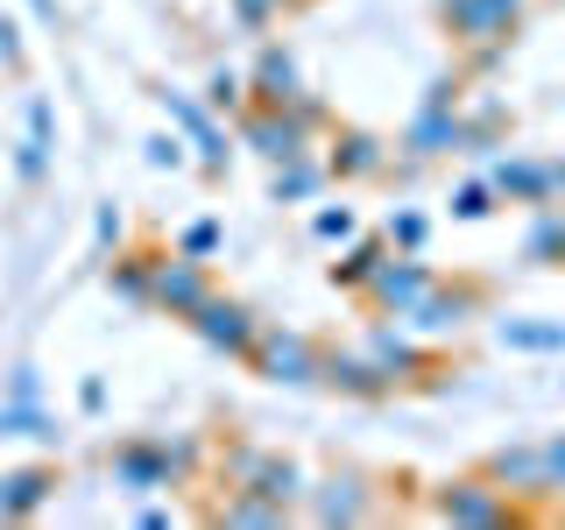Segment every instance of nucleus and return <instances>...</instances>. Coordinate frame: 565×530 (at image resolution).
Listing matches in <instances>:
<instances>
[{
    "instance_id": "29",
    "label": "nucleus",
    "mask_w": 565,
    "mask_h": 530,
    "mask_svg": "<svg viewBox=\"0 0 565 530\" xmlns=\"http://www.w3.org/2000/svg\"><path fill=\"white\" fill-rule=\"evenodd\" d=\"M382 241L396 247V255H424V247H431V212H417V205H388Z\"/></svg>"
},
{
    "instance_id": "24",
    "label": "nucleus",
    "mask_w": 565,
    "mask_h": 530,
    "mask_svg": "<svg viewBox=\"0 0 565 530\" xmlns=\"http://www.w3.org/2000/svg\"><path fill=\"white\" fill-rule=\"evenodd\" d=\"M494 340L509 353H565V318H494Z\"/></svg>"
},
{
    "instance_id": "35",
    "label": "nucleus",
    "mask_w": 565,
    "mask_h": 530,
    "mask_svg": "<svg viewBox=\"0 0 565 530\" xmlns=\"http://www.w3.org/2000/svg\"><path fill=\"white\" fill-rule=\"evenodd\" d=\"M141 163H149V170H184V163H191L184 135H177V128H163V135H149V141H141Z\"/></svg>"
},
{
    "instance_id": "14",
    "label": "nucleus",
    "mask_w": 565,
    "mask_h": 530,
    "mask_svg": "<svg viewBox=\"0 0 565 530\" xmlns=\"http://www.w3.org/2000/svg\"><path fill=\"white\" fill-rule=\"evenodd\" d=\"M388 170V141L375 128H332L326 135V177L332 184H367Z\"/></svg>"
},
{
    "instance_id": "10",
    "label": "nucleus",
    "mask_w": 565,
    "mask_h": 530,
    "mask_svg": "<svg viewBox=\"0 0 565 530\" xmlns=\"http://www.w3.org/2000/svg\"><path fill=\"white\" fill-rule=\"evenodd\" d=\"M438 283V269L424 255H388L375 276H367V290H361V305L375 311V318H411L417 311V297Z\"/></svg>"
},
{
    "instance_id": "11",
    "label": "nucleus",
    "mask_w": 565,
    "mask_h": 530,
    "mask_svg": "<svg viewBox=\"0 0 565 530\" xmlns=\"http://www.w3.org/2000/svg\"><path fill=\"white\" fill-rule=\"evenodd\" d=\"M212 290H220V283H212V262H191V255H170V247H163V262H156V290H149V311H163V318H177V326H184V318L199 311Z\"/></svg>"
},
{
    "instance_id": "9",
    "label": "nucleus",
    "mask_w": 565,
    "mask_h": 530,
    "mask_svg": "<svg viewBox=\"0 0 565 530\" xmlns=\"http://www.w3.org/2000/svg\"><path fill=\"white\" fill-rule=\"evenodd\" d=\"M184 326L199 332L212 353H226V361H247V347H255V332H262V311L241 305V297H226V290H212L205 305L184 318Z\"/></svg>"
},
{
    "instance_id": "27",
    "label": "nucleus",
    "mask_w": 565,
    "mask_h": 530,
    "mask_svg": "<svg viewBox=\"0 0 565 530\" xmlns=\"http://www.w3.org/2000/svg\"><path fill=\"white\" fill-rule=\"evenodd\" d=\"M305 481H311V474L297 467L290 453H262V467H255V481H247V488L269 495V502H282V509H297V502H305Z\"/></svg>"
},
{
    "instance_id": "23",
    "label": "nucleus",
    "mask_w": 565,
    "mask_h": 530,
    "mask_svg": "<svg viewBox=\"0 0 565 530\" xmlns=\"http://www.w3.org/2000/svg\"><path fill=\"white\" fill-rule=\"evenodd\" d=\"M523 262L530 269H565V205H530Z\"/></svg>"
},
{
    "instance_id": "36",
    "label": "nucleus",
    "mask_w": 565,
    "mask_h": 530,
    "mask_svg": "<svg viewBox=\"0 0 565 530\" xmlns=\"http://www.w3.org/2000/svg\"><path fill=\"white\" fill-rule=\"evenodd\" d=\"M22 141H43V149H57V106H50L43 93H29V106H22Z\"/></svg>"
},
{
    "instance_id": "4",
    "label": "nucleus",
    "mask_w": 565,
    "mask_h": 530,
    "mask_svg": "<svg viewBox=\"0 0 565 530\" xmlns=\"http://www.w3.org/2000/svg\"><path fill=\"white\" fill-rule=\"evenodd\" d=\"M481 311H488V283H481V276H459V283L438 276L431 290L417 297V311L403 318V326H411L417 340H459V332H467Z\"/></svg>"
},
{
    "instance_id": "30",
    "label": "nucleus",
    "mask_w": 565,
    "mask_h": 530,
    "mask_svg": "<svg viewBox=\"0 0 565 530\" xmlns=\"http://www.w3.org/2000/svg\"><path fill=\"white\" fill-rule=\"evenodd\" d=\"M199 99L226 120V114H241V106H247V78H241L234 64H212V78H205V93H199Z\"/></svg>"
},
{
    "instance_id": "13",
    "label": "nucleus",
    "mask_w": 565,
    "mask_h": 530,
    "mask_svg": "<svg viewBox=\"0 0 565 530\" xmlns=\"http://www.w3.org/2000/svg\"><path fill=\"white\" fill-rule=\"evenodd\" d=\"M305 509L311 523H367L375 517V495H367V474H353V467H340V474H326V481H305Z\"/></svg>"
},
{
    "instance_id": "46",
    "label": "nucleus",
    "mask_w": 565,
    "mask_h": 530,
    "mask_svg": "<svg viewBox=\"0 0 565 530\" xmlns=\"http://www.w3.org/2000/svg\"><path fill=\"white\" fill-rule=\"evenodd\" d=\"M135 523H141V530H170L177 517H170V509H163V502H141V517H135Z\"/></svg>"
},
{
    "instance_id": "25",
    "label": "nucleus",
    "mask_w": 565,
    "mask_h": 530,
    "mask_svg": "<svg viewBox=\"0 0 565 530\" xmlns=\"http://www.w3.org/2000/svg\"><path fill=\"white\" fill-rule=\"evenodd\" d=\"M282 517H290V509L269 502V495H255V488H226V502L212 509V523H234V530H282Z\"/></svg>"
},
{
    "instance_id": "1",
    "label": "nucleus",
    "mask_w": 565,
    "mask_h": 530,
    "mask_svg": "<svg viewBox=\"0 0 565 530\" xmlns=\"http://www.w3.org/2000/svg\"><path fill=\"white\" fill-rule=\"evenodd\" d=\"M361 353L382 368L396 389H446V361H438L431 347L417 340L403 318H375V326L361 332Z\"/></svg>"
},
{
    "instance_id": "34",
    "label": "nucleus",
    "mask_w": 565,
    "mask_h": 530,
    "mask_svg": "<svg viewBox=\"0 0 565 530\" xmlns=\"http://www.w3.org/2000/svg\"><path fill=\"white\" fill-rule=\"evenodd\" d=\"M163 459H170V474H177V488H184V481H191V474H199V467H205V438H199V432H170V438H163Z\"/></svg>"
},
{
    "instance_id": "6",
    "label": "nucleus",
    "mask_w": 565,
    "mask_h": 530,
    "mask_svg": "<svg viewBox=\"0 0 565 530\" xmlns=\"http://www.w3.org/2000/svg\"><path fill=\"white\" fill-rule=\"evenodd\" d=\"M234 141L276 170V163H290V156H311L318 135L290 114V106H241V114H234Z\"/></svg>"
},
{
    "instance_id": "22",
    "label": "nucleus",
    "mask_w": 565,
    "mask_h": 530,
    "mask_svg": "<svg viewBox=\"0 0 565 530\" xmlns=\"http://www.w3.org/2000/svg\"><path fill=\"white\" fill-rule=\"evenodd\" d=\"M326 156H290V163H276L269 170V205H311V199H326Z\"/></svg>"
},
{
    "instance_id": "40",
    "label": "nucleus",
    "mask_w": 565,
    "mask_h": 530,
    "mask_svg": "<svg viewBox=\"0 0 565 530\" xmlns=\"http://www.w3.org/2000/svg\"><path fill=\"white\" fill-rule=\"evenodd\" d=\"M226 8H234V22H241V29H255V35L282 22V8H276V0H226Z\"/></svg>"
},
{
    "instance_id": "39",
    "label": "nucleus",
    "mask_w": 565,
    "mask_h": 530,
    "mask_svg": "<svg viewBox=\"0 0 565 530\" xmlns=\"http://www.w3.org/2000/svg\"><path fill=\"white\" fill-rule=\"evenodd\" d=\"M537 453H544V495H565V432L537 438Z\"/></svg>"
},
{
    "instance_id": "42",
    "label": "nucleus",
    "mask_w": 565,
    "mask_h": 530,
    "mask_svg": "<svg viewBox=\"0 0 565 530\" xmlns=\"http://www.w3.org/2000/svg\"><path fill=\"white\" fill-rule=\"evenodd\" d=\"M290 114H297V120H305V128H311V135H332V106H326V99H318V93H297V99H290Z\"/></svg>"
},
{
    "instance_id": "20",
    "label": "nucleus",
    "mask_w": 565,
    "mask_h": 530,
    "mask_svg": "<svg viewBox=\"0 0 565 530\" xmlns=\"http://www.w3.org/2000/svg\"><path fill=\"white\" fill-rule=\"evenodd\" d=\"M481 474L502 495H516V502H523V495H544V453L537 446H494L481 459Z\"/></svg>"
},
{
    "instance_id": "43",
    "label": "nucleus",
    "mask_w": 565,
    "mask_h": 530,
    "mask_svg": "<svg viewBox=\"0 0 565 530\" xmlns=\"http://www.w3.org/2000/svg\"><path fill=\"white\" fill-rule=\"evenodd\" d=\"M78 411H85V417L106 411V375H85V382H78Z\"/></svg>"
},
{
    "instance_id": "45",
    "label": "nucleus",
    "mask_w": 565,
    "mask_h": 530,
    "mask_svg": "<svg viewBox=\"0 0 565 530\" xmlns=\"http://www.w3.org/2000/svg\"><path fill=\"white\" fill-rule=\"evenodd\" d=\"M544 191H552V205H565V156H544Z\"/></svg>"
},
{
    "instance_id": "28",
    "label": "nucleus",
    "mask_w": 565,
    "mask_h": 530,
    "mask_svg": "<svg viewBox=\"0 0 565 530\" xmlns=\"http://www.w3.org/2000/svg\"><path fill=\"white\" fill-rule=\"evenodd\" d=\"M459 128H467V149H459V156H481V149H494V141L509 135V106L494 99V93H481L473 106L459 99Z\"/></svg>"
},
{
    "instance_id": "26",
    "label": "nucleus",
    "mask_w": 565,
    "mask_h": 530,
    "mask_svg": "<svg viewBox=\"0 0 565 530\" xmlns=\"http://www.w3.org/2000/svg\"><path fill=\"white\" fill-rule=\"evenodd\" d=\"M0 438H43V446H57V417L43 411V396H0Z\"/></svg>"
},
{
    "instance_id": "49",
    "label": "nucleus",
    "mask_w": 565,
    "mask_h": 530,
    "mask_svg": "<svg viewBox=\"0 0 565 530\" xmlns=\"http://www.w3.org/2000/svg\"><path fill=\"white\" fill-rule=\"evenodd\" d=\"M0 523H8V517H0Z\"/></svg>"
},
{
    "instance_id": "18",
    "label": "nucleus",
    "mask_w": 565,
    "mask_h": 530,
    "mask_svg": "<svg viewBox=\"0 0 565 530\" xmlns=\"http://www.w3.org/2000/svg\"><path fill=\"white\" fill-rule=\"evenodd\" d=\"M388 255H396V247H388L382 234H353V241H340V255L326 262V283H332V290H347V297H361L367 276H375Z\"/></svg>"
},
{
    "instance_id": "7",
    "label": "nucleus",
    "mask_w": 565,
    "mask_h": 530,
    "mask_svg": "<svg viewBox=\"0 0 565 530\" xmlns=\"http://www.w3.org/2000/svg\"><path fill=\"white\" fill-rule=\"evenodd\" d=\"M523 14H530V0H438V29H446L459 50L516 43Z\"/></svg>"
},
{
    "instance_id": "32",
    "label": "nucleus",
    "mask_w": 565,
    "mask_h": 530,
    "mask_svg": "<svg viewBox=\"0 0 565 530\" xmlns=\"http://www.w3.org/2000/svg\"><path fill=\"white\" fill-rule=\"evenodd\" d=\"M494 205H502V199H494V184H488V177H467V184H452V220H494Z\"/></svg>"
},
{
    "instance_id": "21",
    "label": "nucleus",
    "mask_w": 565,
    "mask_h": 530,
    "mask_svg": "<svg viewBox=\"0 0 565 530\" xmlns=\"http://www.w3.org/2000/svg\"><path fill=\"white\" fill-rule=\"evenodd\" d=\"M156 262H163V247H114V269H106V290H114L120 305L149 311V290H156Z\"/></svg>"
},
{
    "instance_id": "12",
    "label": "nucleus",
    "mask_w": 565,
    "mask_h": 530,
    "mask_svg": "<svg viewBox=\"0 0 565 530\" xmlns=\"http://www.w3.org/2000/svg\"><path fill=\"white\" fill-rule=\"evenodd\" d=\"M106 474H114L120 495H156V488H177L170 459H163V432H135L106 453Z\"/></svg>"
},
{
    "instance_id": "15",
    "label": "nucleus",
    "mask_w": 565,
    "mask_h": 530,
    "mask_svg": "<svg viewBox=\"0 0 565 530\" xmlns=\"http://www.w3.org/2000/svg\"><path fill=\"white\" fill-rule=\"evenodd\" d=\"M318 382L340 389V396H353V403H382V396H396V382H388L361 347H326V353H318Z\"/></svg>"
},
{
    "instance_id": "2",
    "label": "nucleus",
    "mask_w": 565,
    "mask_h": 530,
    "mask_svg": "<svg viewBox=\"0 0 565 530\" xmlns=\"http://www.w3.org/2000/svg\"><path fill=\"white\" fill-rule=\"evenodd\" d=\"M431 517L452 530H509L516 523V495H502L488 474H452L431 488Z\"/></svg>"
},
{
    "instance_id": "33",
    "label": "nucleus",
    "mask_w": 565,
    "mask_h": 530,
    "mask_svg": "<svg viewBox=\"0 0 565 530\" xmlns=\"http://www.w3.org/2000/svg\"><path fill=\"white\" fill-rule=\"evenodd\" d=\"M353 234H361V212H353V205H318V212H311V241L340 247V241H353Z\"/></svg>"
},
{
    "instance_id": "19",
    "label": "nucleus",
    "mask_w": 565,
    "mask_h": 530,
    "mask_svg": "<svg viewBox=\"0 0 565 530\" xmlns=\"http://www.w3.org/2000/svg\"><path fill=\"white\" fill-rule=\"evenodd\" d=\"M488 184L502 205H552V191H544V156H494L488 163Z\"/></svg>"
},
{
    "instance_id": "16",
    "label": "nucleus",
    "mask_w": 565,
    "mask_h": 530,
    "mask_svg": "<svg viewBox=\"0 0 565 530\" xmlns=\"http://www.w3.org/2000/svg\"><path fill=\"white\" fill-rule=\"evenodd\" d=\"M50 495H57V467H50V459L8 467V474H0V517L29 523V517H43V509H50Z\"/></svg>"
},
{
    "instance_id": "44",
    "label": "nucleus",
    "mask_w": 565,
    "mask_h": 530,
    "mask_svg": "<svg viewBox=\"0 0 565 530\" xmlns=\"http://www.w3.org/2000/svg\"><path fill=\"white\" fill-rule=\"evenodd\" d=\"M8 396H43V375H35V368L22 361V368L8 375Z\"/></svg>"
},
{
    "instance_id": "17",
    "label": "nucleus",
    "mask_w": 565,
    "mask_h": 530,
    "mask_svg": "<svg viewBox=\"0 0 565 530\" xmlns=\"http://www.w3.org/2000/svg\"><path fill=\"white\" fill-rule=\"evenodd\" d=\"M305 93V78H297V57L282 43H262L255 71H247V106H290Z\"/></svg>"
},
{
    "instance_id": "8",
    "label": "nucleus",
    "mask_w": 565,
    "mask_h": 530,
    "mask_svg": "<svg viewBox=\"0 0 565 530\" xmlns=\"http://www.w3.org/2000/svg\"><path fill=\"white\" fill-rule=\"evenodd\" d=\"M403 177L424 170V163H438V156H459L467 149V128H459V106L446 99H417V114H411V128H403Z\"/></svg>"
},
{
    "instance_id": "5",
    "label": "nucleus",
    "mask_w": 565,
    "mask_h": 530,
    "mask_svg": "<svg viewBox=\"0 0 565 530\" xmlns=\"http://www.w3.org/2000/svg\"><path fill=\"white\" fill-rule=\"evenodd\" d=\"M156 106L170 114V128L184 135V149H191V163H199L205 177H226V120L212 114L205 99H191V93H177V85H156Z\"/></svg>"
},
{
    "instance_id": "38",
    "label": "nucleus",
    "mask_w": 565,
    "mask_h": 530,
    "mask_svg": "<svg viewBox=\"0 0 565 530\" xmlns=\"http://www.w3.org/2000/svg\"><path fill=\"white\" fill-rule=\"evenodd\" d=\"M50 156H57V149H43V141H22V149H14V177L35 191V184L50 177Z\"/></svg>"
},
{
    "instance_id": "3",
    "label": "nucleus",
    "mask_w": 565,
    "mask_h": 530,
    "mask_svg": "<svg viewBox=\"0 0 565 530\" xmlns=\"http://www.w3.org/2000/svg\"><path fill=\"white\" fill-rule=\"evenodd\" d=\"M318 353H326V340H311V332H297V326H269V318H262V332H255V347H247L241 368H255V375L276 382V389H311L318 382Z\"/></svg>"
},
{
    "instance_id": "48",
    "label": "nucleus",
    "mask_w": 565,
    "mask_h": 530,
    "mask_svg": "<svg viewBox=\"0 0 565 530\" xmlns=\"http://www.w3.org/2000/svg\"><path fill=\"white\" fill-rule=\"evenodd\" d=\"M276 8H282V14H297V8H311V0H276Z\"/></svg>"
},
{
    "instance_id": "37",
    "label": "nucleus",
    "mask_w": 565,
    "mask_h": 530,
    "mask_svg": "<svg viewBox=\"0 0 565 530\" xmlns=\"http://www.w3.org/2000/svg\"><path fill=\"white\" fill-rule=\"evenodd\" d=\"M93 247H99V255L128 247V220H120V205H99V212H93Z\"/></svg>"
},
{
    "instance_id": "31",
    "label": "nucleus",
    "mask_w": 565,
    "mask_h": 530,
    "mask_svg": "<svg viewBox=\"0 0 565 530\" xmlns=\"http://www.w3.org/2000/svg\"><path fill=\"white\" fill-rule=\"evenodd\" d=\"M226 247V226L220 220H191V226H177V241H170V255H191V262H212Z\"/></svg>"
},
{
    "instance_id": "47",
    "label": "nucleus",
    "mask_w": 565,
    "mask_h": 530,
    "mask_svg": "<svg viewBox=\"0 0 565 530\" xmlns=\"http://www.w3.org/2000/svg\"><path fill=\"white\" fill-rule=\"evenodd\" d=\"M29 14H35L43 29H57V0H29Z\"/></svg>"
},
{
    "instance_id": "41",
    "label": "nucleus",
    "mask_w": 565,
    "mask_h": 530,
    "mask_svg": "<svg viewBox=\"0 0 565 530\" xmlns=\"http://www.w3.org/2000/svg\"><path fill=\"white\" fill-rule=\"evenodd\" d=\"M0 64H8L14 78L29 71V50H22V22H14V14H0Z\"/></svg>"
}]
</instances>
